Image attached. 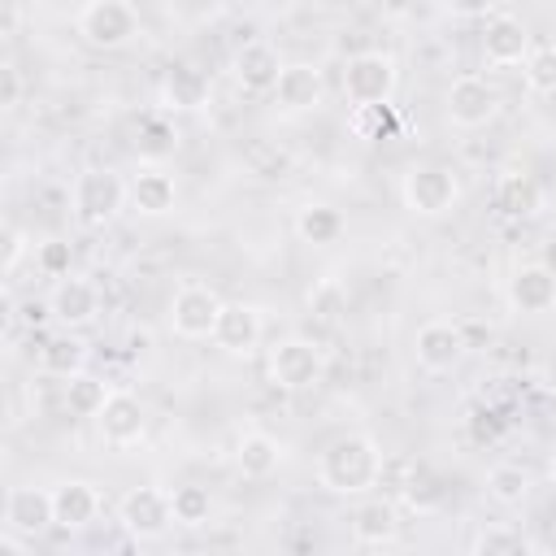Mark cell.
I'll return each mask as SVG.
<instances>
[{
  "mask_svg": "<svg viewBox=\"0 0 556 556\" xmlns=\"http://www.w3.org/2000/svg\"><path fill=\"white\" fill-rule=\"evenodd\" d=\"M469 430H473L478 443H495V439L504 434V417H500L495 408H478L473 421H469Z\"/></svg>",
  "mask_w": 556,
  "mask_h": 556,
  "instance_id": "8d00e7d4",
  "label": "cell"
},
{
  "mask_svg": "<svg viewBox=\"0 0 556 556\" xmlns=\"http://www.w3.org/2000/svg\"><path fill=\"white\" fill-rule=\"evenodd\" d=\"M78 35L91 48H126L139 35V13L130 9V0H87L78 9Z\"/></svg>",
  "mask_w": 556,
  "mask_h": 556,
  "instance_id": "7a4b0ae2",
  "label": "cell"
},
{
  "mask_svg": "<svg viewBox=\"0 0 556 556\" xmlns=\"http://www.w3.org/2000/svg\"><path fill=\"white\" fill-rule=\"evenodd\" d=\"M465 330L456 326V321H443V317H434V321H426L421 330H417V339H413V356H417V365L426 369V374H447V369H456L460 365V356H465Z\"/></svg>",
  "mask_w": 556,
  "mask_h": 556,
  "instance_id": "30bf717a",
  "label": "cell"
},
{
  "mask_svg": "<svg viewBox=\"0 0 556 556\" xmlns=\"http://www.w3.org/2000/svg\"><path fill=\"white\" fill-rule=\"evenodd\" d=\"M274 104L282 113H308L321 104V70L295 61V65H282L278 83H274Z\"/></svg>",
  "mask_w": 556,
  "mask_h": 556,
  "instance_id": "2e32d148",
  "label": "cell"
},
{
  "mask_svg": "<svg viewBox=\"0 0 556 556\" xmlns=\"http://www.w3.org/2000/svg\"><path fill=\"white\" fill-rule=\"evenodd\" d=\"M48 313H52L61 326H70V330H78V326H91V321H96V313H100V291H96V282L65 274V278L52 287Z\"/></svg>",
  "mask_w": 556,
  "mask_h": 556,
  "instance_id": "5bb4252c",
  "label": "cell"
},
{
  "mask_svg": "<svg viewBox=\"0 0 556 556\" xmlns=\"http://www.w3.org/2000/svg\"><path fill=\"white\" fill-rule=\"evenodd\" d=\"M473 552L478 556H526V552H534V539H526L513 526H491L473 539Z\"/></svg>",
  "mask_w": 556,
  "mask_h": 556,
  "instance_id": "4dcf8cb0",
  "label": "cell"
},
{
  "mask_svg": "<svg viewBox=\"0 0 556 556\" xmlns=\"http://www.w3.org/2000/svg\"><path fill=\"white\" fill-rule=\"evenodd\" d=\"M17 261H22V235H17V230H9V235H4V274H13V269H17Z\"/></svg>",
  "mask_w": 556,
  "mask_h": 556,
  "instance_id": "ab89813d",
  "label": "cell"
},
{
  "mask_svg": "<svg viewBox=\"0 0 556 556\" xmlns=\"http://www.w3.org/2000/svg\"><path fill=\"white\" fill-rule=\"evenodd\" d=\"M52 508H56V526H61V530H83V526L96 517L100 495L91 491V482L70 478V482L52 486Z\"/></svg>",
  "mask_w": 556,
  "mask_h": 556,
  "instance_id": "44dd1931",
  "label": "cell"
},
{
  "mask_svg": "<svg viewBox=\"0 0 556 556\" xmlns=\"http://www.w3.org/2000/svg\"><path fill=\"white\" fill-rule=\"evenodd\" d=\"M39 317H43V304H26V308H22V321H26V326H35Z\"/></svg>",
  "mask_w": 556,
  "mask_h": 556,
  "instance_id": "b9f144b4",
  "label": "cell"
},
{
  "mask_svg": "<svg viewBox=\"0 0 556 556\" xmlns=\"http://www.w3.org/2000/svg\"><path fill=\"white\" fill-rule=\"evenodd\" d=\"M278 74H282V56H278L274 43L248 39L235 52V78H239V87H248V91H274Z\"/></svg>",
  "mask_w": 556,
  "mask_h": 556,
  "instance_id": "e0dca14e",
  "label": "cell"
},
{
  "mask_svg": "<svg viewBox=\"0 0 556 556\" xmlns=\"http://www.w3.org/2000/svg\"><path fill=\"white\" fill-rule=\"evenodd\" d=\"M539 265H547V269L556 274V239H547V243H543V256H539Z\"/></svg>",
  "mask_w": 556,
  "mask_h": 556,
  "instance_id": "60d3db41",
  "label": "cell"
},
{
  "mask_svg": "<svg viewBox=\"0 0 556 556\" xmlns=\"http://www.w3.org/2000/svg\"><path fill=\"white\" fill-rule=\"evenodd\" d=\"M295 230H300V239H304V243L321 248V243H334V239H339L343 217H339V208H330V204H308V208H300Z\"/></svg>",
  "mask_w": 556,
  "mask_h": 556,
  "instance_id": "484cf974",
  "label": "cell"
},
{
  "mask_svg": "<svg viewBox=\"0 0 556 556\" xmlns=\"http://www.w3.org/2000/svg\"><path fill=\"white\" fill-rule=\"evenodd\" d=\"M139 152L143 156H169L174 152V126L169 122H161V117H148L143 126H139Z\"/></svg>",
  "mask_w": 556,
  "mask_h": 556,
  "instance_id": "836d02e7",
  "label": "cell"
},
{
  "mask_svg": "<svg viewBox=\"0 0 556 556\" xmlns=\"http://www.w3.org/2000/svg\"><path fill=\"white\" fill-rule=\"evenodd\" d=\"M278 460H282V447H278V439L265 434V430H248V434L235 443V465H239L243 478H269V473L278 469Z\"/></svg>",
  "mask_w": 556,
  "mask_h": 556,
  "instance_id": "603a6c76",
  "label": "cell"
},
{
  "mask_svg": "<svg viewBox=\"0 0 556 556\" xmlns=\"http://www.w3.org/2000/svg\"><path fill=\"white\" fill-rule=\"evenodd\" d=\"M352 130H356L361 139H387V135H395V113H391V104H356V109H352Z\"/></svg>",
  "mask_w": 556,
  "mask_h": 556,
  "instance_id": "d6a6232c",
  "label": "cell"
},
{
  "mask_svg": "<svg viewBox=\"0 0 556 556\" xmlns=\"http://www.w3.org/2000/svg\"><path fill=\"white\" fill-rule=\"evenodd\" d=\"M17 96H22L17 65H13V61H4V65H0V109H13V104H17Z\"/></svg>",
  "mask_w": 556,
  "mask_h": 556,
  "instance_id": "74e56055",
  "label": "cell"
},
{
  "mask_svg": "<svg viewBox=\"0 0 556 556\" xmlns=\"http://www.w3.org/2000/svg\"><path fill=\"white\" fill-rule=\"evenodd\" d=\"M169 508H174V521L178 526H204L208 517H213V495L204 491V486H195V482H187V486H174V495H169Z\"/></svg>",
  "mask_w": 556,
  "mask_h": 556,
  "instance_id": "f546056e",
  "label": "cell"
},
{
  "mask_svg": "<svg viewBox=\"0 0 556 556\" xmlns=\"http://www.w3.org/2000/svg\"><path fill=\"white\" fill-rule=\"evenodd\" d=\"M547 473H552V482H556V452H552V460H547Z\"/></svg>",
  "mask_w": 556,
  "mask_h": 556,
  "instance_id": "7bdbcfd3",
  "label": "cell"
},
{
  "mask_svg": "<svg viewBox=\"0 0 556 556\" xmlns=\"http://www.w3.org/2000/svg\"><path fill=\"white\" fill-rule=\"evenodd\" d=\"M213 343L226 352V356H252L256 343H261V313L252 304H222V317L213 326Z\"/></svg>",
  "mask_w": 556,
  "mask_h": 556,
  "instance_id": "9a60e30c",
  "label": "cell"
},
{
  "mask_svg": "<svg viewBox=\"0 0 556 556\" xmlns=\"http://www.w3.org/2000/svg\"><path fill=\"white\" fill-rule=\"evenodd\" d=\"M395 534H400V517H395L391 500H365L352 513V539L361 547H387V543H395Z\"/></svg>",
  "mask_w": 556,
  "mask_h": 556,
  "instance_id": "d6986e66",
  "label": "cell"
},
{
  "mask_svg": "<svg viewBox=\"0 0 556 556\" xmlns=\"http://www.w3.org/2000/svg\"><path fill=\"white\" fill-rule=\"evenodd\" d=\"M400 195H404V208L408 213H417V217H443L460 200V182H456V174L447 165H413L404 174Z\"/></svg>",
  "mask_w": 556,
  "mask_h": 556,
  "instance_id": "3957f363",
  "label": "cell"
},
{
  "mask_svg": "<svg viewBox=\"0 0 556 556\" xmlns=\"http://www.w3.org/2000/svg\"><path fill=\"white\" fill-rule=\"evenodd\" d=\"M521 74L534 96H556V48H530V56L521 61Z\"/></svg>",
  "mask_w": 556,
  "mask_h": 556,
  "instance_id": "1f68e13d",
  "label": "cell"
},
{
  "mask_svg": "<svg viewBox=\"0 0 556 556\" xmlns=\"http://www.w3.org/2000/svg\"><path fill=\"white\" fill-rule=\"evenodd\" d=\"M539 204H543V191H539V182H534L530 174H521V169L500 174V182H495V208H500L504 217L526 222V217L539 213Z\"/></svg>",
  "mask_w": 556,
  "mask_h": 556,
  "instance_id": "ffe728a7",
  "label": "cell"
},
{
  "mask_svg": "<svg viewBox=\"0 0 556 556\" xmlns=\"http://www.w3.org/2000/svg\"><path fill=\"white\" fill-rule=\"evenodd\" d=\"M400 83V70L387 52H356L343 65V96L348 104H387Z\"/></svg>",
  "mask_w": 556,
  "mask_h": 556,
  "instance_id": "277c9868",
  "label": "cell"
},
{
  "mask_svg": "<svg viewBox=\"0 0 556 556\" xmlns=\"http://www.w3.org/2000/svg\"><path fill=\"white\" fill-rule=\"evenodd\" d=\"M130 204L139 208V213H148V217H161V213H169L174 208V200H178V187H174V178L165 174V169H139L135 178H130Z\"/></svg>",
  "mask_w": 556,
  "mask_h": 556,
  "instance_id": "7402d4cb",
  "label": "cell"
},
{
  "mask_svg": "<svg viewBox=\"0 0 556 556\" xmlns=\"http://www.w3.org/2000/svg\"><path fill=\"white\" fill-rule=\"evenodd\" d=\"M400 500H404L408 508H417V513H430L434 504H443V478H439L434 469H426V465H413V469H408V482H404V491H400Z\"/></svg>",
  "mask_w": 556,
  "mask_h": 556,
  "instance_id": "f1b7e54d",
  "label": "cell"
},
{
  "mask_svg": "<svg viewBox=\"0 0 556 556\" xmlns=\"http://www.w3.org/2000/svg\"><path fill=\"white\" fill-rule=\"evenodd\" d=\"M126 195H130V191L122 187V178H117L113 169H83V174L74 178L70 204H74L78 226H104V222L117 217V208H122Z\"/></svg>",
  "mask_w": 556,
  "mask_h": 556,
  "instance_id": "8992f818",
  "label": "cell"
},
{
  "mask_svg": "<svg viewBox=\"0 0 556 556\" xmlns=\"http://www.w3.org/2000/svg\"><path fill=\"white\" fill-rule=\"evenodd\" d=\"M161 96L169 109H200L208 100V78L195 65H174L161 83Z\"/></svg>",
  "mask_w": 556,
  "mask_h": 556,
  "instance_id": "d4e9b609",
  "label": "cell"
},
{
  "mask_svg": "<svg viewBox=\"0 0 556 556\" xmlns=\"http://www.w3.org/2000/svg\"><path fill=\"white\" fill-rule=\"evenodd\" d=\"M308 313H317L321 321H339V313H343V287H339L334 278L317 282V287L308 291Z\"/></svg>",
  "mask_w": 556,
  "mask_h": 556,
  "instance_id": "e575fe53",
  "label": "cell"
},
{
  "mask_svg": "<svg viewBox=\"0 0 556 556\" xmlns=\"http://www.w3.org/2000/svg\"><path fill=\"white\" fill-rule=\"evenodd\" d=\"M269 378L282 391H308V387H317L326 378V356H321V348L313 339L291 334V339L274 343V352H269Z\"/></svg>",
  "mask_w": 556,
  "mask_h": 556,
  "instance_id": "5b68a950",
  "label": "cell"
},
{
  "mask_svg": "<svg viewBox=\"0 0 556 556\" xmlns=\"http://www.w3.org/2000/svg\"><path fill=\"white\" fill-rule=\"evenodd\" d=\"M96 426H100V439L113 443V447H135L148 430V408L139 395L130 391H109L104 408L96 413Z\"/></svg>",
  "mask_w": 556,
  "mask_h": 556,
  "instance_id": "7c38bea8",
  "label": "cell"
},
{
  "mask_svg": "<svg viewBox=\"0 0 556 556\" xmlns=\"http://www.w3.org/2000/svg\"><path fill=\"white\" fill-rule=\"evenodd\" d=\"M482 56L491 65H521L530 56V30L513 13H495L482 26Z\"/></svg>",
  "mask_w": 556,
  "mask_h": 556,
  "instance_id": "4fadbf2b",
  "label": "cell"
},
{
  "mask_svg": "<svg viewBox=\"0 0 556 556\" xmlns=\"http://www.w3.org/2000/svg\"><path fill=\"white\" fill-rule=\"evenodd\" d=\"M87 365V343L74 339V334H56V339H43L39 348V369L52 374V378H74L83 374Z\"/></svg>",
  "mask_w": 556,
  "mask_h": 556,
  "instance_id": "cb8c5ba5",
  "label": "cell"
},
{
  "mask_svg": "<svg viewBox=\"0 0 556 556\" xmlns=\"http://www.w3.org/2000/svg\"><path fill=\"white\" fill-rule=\"evenodd\" d=\"M378 469H382V452L369 434H339L317 456V482L334 495H361L378 486Z\"/></svg>",
  "mask_w": 556,
  "mask_h": 556,
  "instance_id": "6da1fadb",
  "label": "cell"
},
{
  "mask_svg": "<svg viewBox=\"0 0 556 556\" xmlns=\"http://www.w3.org/2000/svg\"><path fill=\"white\" fill-rule=\"evenodd\" d=\"M486 495L495 500V504H521L526 495H530V473L521 469V465H491V473H486Z\"/></svg>",
  "mask_w": 556,
  "mask_h": 556,
  "instance_id": "83f0119b",
  "label": "cell"
},
{
  "mask_svg": "<svg viewBox=\"0 0 556 556\" xmlns=\"http://www.w3.org/2000/svg\"><path fill=\"white\" fill-rule=\"evenodd\" d=\"M35 261H39V269H43L48 278H65V274H70V243L48 239V243H39Z\"/></svg>",
  "mask_w": 556,
  "mask_h": 556,
  "instance_id": "d590c367",
  "label": "cell"
},
{
  "mask_svg": "<svg viewBox=\"0 0 556 556\" xmlns=\"http://www.w3.org/2000/svg\"><path fill=\"white\" fill-rule=\"evenodd\" d=\"M500 113V91L482 74H460L447 87V122L460 130H478Z\"/></svg>",
  "mask_w": 556,
  "mask_h": 556,
  "instance_id": "9c48e42d",
  "label": "cell"
},
{
  "mask_svg": "<svg viewBox=\"0 0 556 556\" xmlns=\"http://www.w3.org/2000/svg\"><path fill=\"white\" fill-rule=\"evenodd\" d=\"M56 526V508H52V491L43 486H13L4 495V530L22 534V539H39Z\"/></svg>",
  "mask_w": 556,
  "mask_h": 556,
  "instance_id": "8fae6325",
  "label": "cell"
},
{
  "mask_svg": "<svg viewBox=\"0 0 556 556\" xmlns=\"http://www.w3.org/2000/svg\"><path fill=\"white\" fill-rule=\"evenodd\" d=\"M222 295L204 282H182L169 300V326L178 339H213V326L222 317Z\"/></svg>",
  "mask_w": 556,
  "mask_h": 556,
  "instance_id": "52a82bcc",
  "label": "cell"
},
{
  "mask_svg": "<svg viewBox=\"0 0 556 556\" xmlns=\"http://www.w3.org/2000/svg\"><path fill=\"white\" fill-rule=\"evenodd\" d=\"M104 400H109V387H104L96 374H74V378H65V408H70L74 417H96V413L104 408Z\"/></svg>",
  "mask_w": 556,
  "mask_h": 556,
  "instance_id": "4316f807",
  "label": "cell"
},
{
  "mask_svg": "<svg viewBox=\"0 0 556 556\" xmlns=\"http://www.w3.org/2000/svg\"><path fill=\"white\" fill-rule=\"evenodd\" d=\"M508 300L517 313H547L556 304V274L547 265H521L508 278Z\"/></svg>",
  "mask_w": 556,
  "mask_h": 556,
  "instance_id": "ac0fdd59",
  "label": "cell"
},
{
  "mask_svg": "<svg viewBox=\"0 0 556 556\" xmlns=\"http://www.w3.org/2000/svg\"><path fill=\"white\" fill-rule=\"evenodd\" d=\"M447 4V13H456V17H486V9L495 4V0H443Z\"/></svg>",
  "mask_w": 556,
  "mask_h": 556,
  "instance_id": "f35d334b",
  "label": "cell"
},
{
  "mask_svg": "<svg viewBox=\"0 0 556 556\" xmlns=\"http://www.w3.org/2000/svg\"><path fill=\"white\" fill-rule=\"evenodd\" d=\"M117 521L130 539L148 543V539H161L169 526H174V508H169V495L156 491V486H130L117 504Z\"/></svg>",
  "mask_w": 556,
  "mask_h": 556,
  "instance_id": "ba28073f",
  "label": "cell"
}]
</instances>
